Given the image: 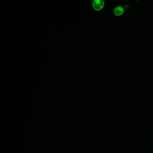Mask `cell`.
I'll use <instances>...</instances> for the list:
<instances>
[{
    "label": "cell",
    "mask_w": 153,
    "mask_h": 153,
    "mask_svg": "<svg viewBox=\"0 0 153 153\" xmlns=\"http://www.w3.org/2000/svg\"><path fill=\"white\" fill-rule=\"evenodd\" d=\"M92 6L96 11H101L104 7V1L103 0H94L92 2Z\"/></svg>",
    "instance_id": "cell-1"
},
{
    "label": "cell",
    "mask_w": 153,
    "mask_h": 153,
    "mask_svg": "<svg viewBox=\"0 0 153 153\" xmlns=\"http://www.w3.org/2000/svg\"><path fill=\"white\" fill-rule=\"evenodd\" d=\"M124 8L121 6H118L114 9L113 14L117 17L122 16L124 13Z\"/></svg>",
    "instance_id": "cell-2"
}]
</instances>
